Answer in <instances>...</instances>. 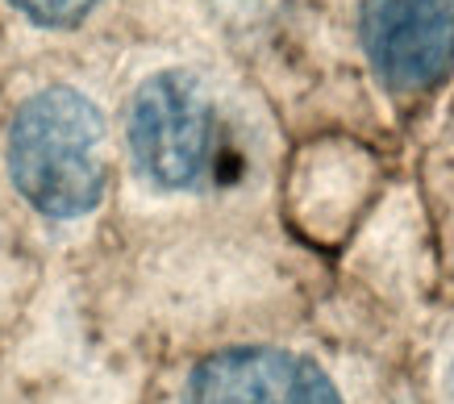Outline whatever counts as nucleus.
Segmentation results:
<instances>
[{
    "mask_svg": "<svg viewBox=\"0 0 454 404\" xmlns=\"http://www.w3.org/2000/svg\"><path fill=\"white\" fill-rule=\"evenodd\" d=\"M9 175L29 205L55 221L92 213L109 183L105 117L75 88H42L9 126Z\"/></svg>",
    "mask_w": 454,
    "mask_h": 404,
    "instance_id": "1",
    "label": "nucleus"
},
{
    "mask_svg": "<svg viewBox=\"0 0 454 404\" xmlns=\"http://www.w3.org/2000/svg\"><path fill=\"white\" fill-rule=\"evenodd\" d=\"M446 404H454V362H450V376H446Z\"/></svg>",
    "mask_w": 454,
    "mask_h": 404,
    "instance_id": "6",
    "label": "nucleus"
},
{
    "mask_svg": "<svg viewBox=\"0 0 454 404\" xmlns=\"http://www.w3.org/2000/svg\"><path fill=\"white\" fill-rule=\"evenodd\" d=\"M129 146L159 188H192L213 154V105L188 71H159L129 105Z\"/></svg>",
    "mask_w": 454,
    "mask_h": 404,
    "instance_id": "2",
    "label": "nucleus"
},
{
    "mask_svg": "<svg viewBox=\"0 0 454 404\" xmlns=\"http://www.w3.org/2000/svg\"><path fill=\"white\" fill-rule=\"evenodd\" d=\"M13 4L29 17V21H38V26L67 29V26H80V21L97 9L100 0H13Z\"/></svg>",
    "mask_w": 454,
    "mask_h": 404,
    "instance_id": "5",
    "label": "nucleus"
},
{
    "mask_svg": "<svg viewBox=\"0 0 454 404\" xmlns=\"http://www.w3.org/2000/svg\"><path fill=\"white\" fill-rule=\"evenodd\" d=\"M363 50L387 92L438 88L454 67V0H363Z\"/></svg>",
    "mask_w": 454,
    "mask_h": 404,
    "instance_id": "3",
    "label": "nucleus"
},
{
    "mask_svg": "<svg viewBox=\"0 0 454 404\" xmlns=\"http://www.w3.org/2000/svg\"><path fill=\"white\" fill-rule=\"evenodd\" d=\"M184 404H342L313 359L276 346H234L196 362Z\"/></svg>",
    "mask_w": 454,
    "mask_h": 404,
    "instance_id": "4",
    "label": "nucleus"
}]
</instances>
